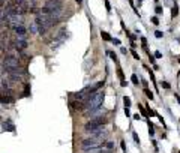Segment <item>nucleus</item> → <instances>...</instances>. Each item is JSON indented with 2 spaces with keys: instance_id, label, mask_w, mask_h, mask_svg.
I'll list each match as a JSON object with an SVG mask.
<instances>
[{
  "instance_id": "obj_18",
  "label": "nucleus",
  "mask_w": 180,
  "mask_h": 153,
  "mask_svg": "<svg viewBox=\"0 0 180 153\" xmlns=\"http://www.w3.org/2000/svg\"><path fill=\"white\" fill-rule=\"evenodd\" d=\"M104 147H105V149H108V150H113V149H114V143H111V141H105Z\"/></svg>"
},
{
  "instance_id": "obj_28",
  "label": "nucleus",
  "mask_w": 180,
  "mask_h": 153,
  "mask_svg": "<svg viewBox=\"0 0 180 153\" xmlns=\"http://www.w3.org/2000/svg\"><path fill=\"white\" fill-rule=\"evenodd\" d=\"M105 8H107L108 12H111V5H110V2H105Z\"/></svg>"
},
{
  "instance_id": "obj_27",
  "label": "nucleus",
  "mask_w": 180,
  "mask_h": 153,
  "mask_svg": "<svg viewBox=\"0 0 180 153\" xmlns=\"http://www.w3.org/2000/svg\"><path fill=\"white\" fill-rule=\"evenodd\" d=\"M132 56H134V59H135V60H140V56L137 54V51H135V50H132Z\"/></svg>"
},
{
  "instance_id": "obj_13",
  "label": "nucleus",
  "mask_w": 180,
  "mask_h": 153,
  "mask_svg": "<svg viewBox=\"0 0 180 153\" xmlns=\"http://www.w3.org/2000/svg\"><path fill=\"white\" fill-rule=\"evenodd\" d=\"M29 32H30V35H36V33H38V24H36V23H32L30 27H29Z\"/></svg>"
},
{
  "instance_id": "obj_22",
  "label": "nucleus",
  "mask_w": 180,
  "mask_h": 153,
  "mask_svg": "<svg viewBox=\"0 0 180 153\" xmlns=\"http://www.w3.org/2000/svg\"><path fill=\"white\" fill-rule=\"evenodd\" d=\"M131 80H132V83H134V84H137V86L140 84V83H138V77H137L135 74H132V77H131Z\"/></svg>"
},
{
  "instance_id": "obj_10",
  "label": "nucleus",
  "mask_w": 180,
  "mask_h": 153,
  "mask_svg": "<svg viewBox=\"0 0 180 153\" xmlns=\"http://www.w3.org/2000/svg\"><path fill=\"white\" fill-rule=\"evenodd\" d=\"M84 153H113V150H108V149H105V147H96V149L84 150Z\"/></svg>"
},
{
  "instance_id": "obj_29",
  "label": "nucleus",
  "mask_w": 180,
  "mask_h": 153,
  "mask_svg": "<svg viewBox=\"0 0 180 153\" xmlns=\"http://www.w3.org/2000/svg\"><path fill=\"white\" fill-rule=\"evenodd\" d=\"M155 11H156V14H158V15H161V14H162V8H161V6H156V9H155Z\"/></svg>"
},
{
  "instance_id": "obj_15",
  "label": "nucleus",
  "mask_w": 180,
  "mask_h": 153,
  "mask_svg": "<svg viewBox=\"0 0 180 153\" xmlns=\"http://www.w3.org/2000/svg\"><path fill=\"white\" fill-rule=\"evenodd\" d=\"M15 39H17V41H27V39H29V35H27V33H20V35L15 36Z\"/></svg>"
},
{
  "instance_id": "obj_9",
  "label": "nucleus",
  "mask_w": 180,
  "mask_h": 153,
  "mask_svg": "<svg viewBox=\"0 0 180 153\" xmlns=\"http://www.w3.org/2000/svg\"><path fill=\"white\" fill-rule=\"evenodd\" d=\"M14 45H15V50H18V51H24V50L27 48V41H17V39H15Z\"/></svg>"
},
{
  "instance_id": "obj_43",
  "label": "nucleus",
  "mask_w": 180,
  "mask_h": 153,
  "mask_svg": "<svg viewBox=\"0 0 180 153\" xmlns=\"http://www.w3.org/2000/svg\"><path fill=\"white\" fill-rule=\"evenodd\" d=\"M0 90H2V83H0Z\"/></svg>"
},
{
  "instance_id": "obj_24",
  "label": "nucleus",
  "mask_w": 180,
  "mask_h": 153,
  "mask_svg": "<svg viewBox=\"0 0 180 153\" xmlns=\"http://www.w3.org/2000/svg\"><path fill=\"white\" fill-rule=\"evenodd\" d=\"M138 108H140V111H141V114H143V116H147V114H149V113L144 110V107H143V105H138Z\"/></svg>"
},
{
  "instance_id": "obj_14",
  "label": "nucleus",
  "mask_w": 180,
  "mask_h": 153,
  "mask_svg": "<svg viewBox=\"0 0 180 153\" xmlns=\"http://www.w3.org/2000/svg\"><path fill=\"white\" fill-rule=\"evenodd\" d=\"M14 30H15V33L17 35H20V33H26V27L21 24V26H17V27H14Z\"/></svg>"
},
{
  "instance_id": "obj_39",
  "label": "nucleus",
  "mask_w": 180,
  "mask_h": 153,
  "mask_svg": "<svg viewBox=\"0 0 180 153\" xmlns=\"http://www.w3.org/2000/svg\"><path fill=\"white\" fill-rule=\"evenodd\" d=\"M134 119H135V120H140L141 117H140V114H134Z\"/></svg>"
},
{
  "instance_id": "obj_16",
  "label": "nucleus",
  "mask_w": 180,
  "mask_h": 153,
  "mask_svg": "<svg viewBox=\"0 0 180 153\" xmlns=\"http://www.w3.org/2000/svg\"><path fill=\"white\" fill-rule=\"evenodd\" d=\"M177 14H179V8H177V6L174 5V6L171 8V17L174 18V17H177Z\"/></svg>"
},
{
  "instance_id": "obj_3",
  "label": "nucleus",
  "mask_w": 180,
  "mask_h": 153,
  "mask_svg": "<svg viewBox=\"0 0 180 153\" xmlns=\"http://www.w3.org/2000/svg\"><path fill=\"white\" fill-rule=\"evenodd\" d=\"M101 144H104V143H102V140L90 137V138H86V140H83V141H81V149H83V150L96 149V147H101Z\"/></svg>"
},
{
  "instance_id": "obj_20",
  "label": "nucleus",
  "mask_w": 180,
  "mask_h": 153,
  "mask_svg": "<svg viewBox=\"0 0 180 153\" xmlns=\"http://www.w3.org/2000/svg\"><path fill=\"white\" fill-rule=\"evenodd\" d=\"M2 83V89L6 92V90H9V81H0Z\"/></svg>"
},
{
  "instance_id": "obj_17",
  "label": "nucleus",
  "mask_w": 180,
  "mask_h": 153,
  "mask_svg": "<svg viewBox=\"0 0 180 153\" xmlns=\"http://www.w3.org/2000/svg\"><path fill=\"white\" fill-rule=\"evenodd\" d=\"M101 36H102L104 41H113V38H110V35L107 32H101Z\"/></svg>"
},
{
  "instance_id": "obj_36",
  "label": "nucleus",
  "mask_w": 180,
  "mask_h": 153,
  "mask_svg": "<svg viewBox=\"0 0 180 153\" xmlns=\"http://www.w3.org/2000/svg\"><path fill=\"white\" fill-rule=\"evenodd\" d=\"M155 57H158V59H161V57H162V54H161L159 51H156V53H155Z\"/></svg>"
},
{
  "instance_id": "obj_21",
  "label": "nucleus",
  "mask_w": 180,
  "mask_h": 153,
  "mask_svg": "<svg viewBox=\"0 0 180 153\" xmlns=\"http://www.w3.org/2000/svg\"><path fill=\"white\" fill-rule=\"evenodd\" d=\"M144 93H146V96H147V98H149L150 101L153 99V93H152V92H150L149 89H144Z\"/></svg>"
},
{
  "instance_id": "obj_31",
  "label": "nucleus",
  "mask_w": 180,
  "mask_h": 153,
  "mask_svg": "<svg viewBox=\"0 0 180 153\" xmlns=\"http://www.w3.org/2000/svg\"><path fill=\"white\" fill-rule=\"evenodd\" d=\"M155 36H156V38H162V36H164V33H162V32H159V30H158V32H156V33H155Z\"/></svg>"
},
{
  "instance_id": "obj_8",
  "label": "nucleus",
  "mask_w": 180,
  "mask_h": 153,
  "mask_svg": "<svg viewBox=\"0 0 180 153\" xmlns=\"http://www.w3.org/2000/svg\"><path fill=\"white\" fill-rule=\"evenodd\" d=\"M66 38H68V30H66V29H62V30L59 32V35L56 36V41H59L60 44H63Z\"/></svg>"
},
{
  "instance_id": "obj_12",
  "label": "nucleus",
  "mask_w": 180,
  "mask_h": 153,
  "mask_svg": "<svg viewBox=\"0 0 180 153\" xmlns=\"http://www.w3.org/2000/svg\"><path fill=\"white\" fill-rule=\"evenodd\" d=\"M3 129H5V131H6V129H9L11 132H14V131H15V126H14V123H11V122L8 120L6 123H3Z\"/></svg>"
},
{
  "instance_id": "obj_32",
  "label": "nucleus",
  "mask_w": 180,
  "mask_h": 153,
  "mask_svg": "<svg viewBox=\"0 0 180 153\" xmlns=\"http://www.w3.org/2000/svg\"><path fill=\"white\" fill-rule=\"evenodd\" d=\"M162 87H164V89H170V84L165 83V81H162Z\"/></svg>"
},
{
  "instance_id": "obj_1",
  "label": "nucleus",
  "mask_w": 180,
  "mask_h": 153,
  "mask_svg": "<svg viewBox=\"0 0 180 153\" xmlns=\"http://www.w3.org/2000/svg\"><path fill=\"white\" fill-rule=\"evenodd\" d=\"M104 98H105V93H104L102 90L95 92L93 95H90V96H89V101L86 102V110H87V113H92V111L101 108V105H102V102H104Z\"/></svg>"
},
{
  "instance_id": "obj_5",
  "label": "nucleus",
  "mask_w": 180,
  "mask_h": 153,
  "mask_svg": "<svg viewBox=\"0 0 180 153\" xmlns=\"http://www.w3.org/2000/svg\"><path fill=\"white\" fill-rule=\"evenodd\" d=\"M5 21H6V23H9V26H11V27H17V26H21V24L24 23V18H23V15L15 14V15L8 17Z\"/></svg>"
},
{
  "instance_id": "obj_7",
  "label": "nucleus",
  "mask_w": 180,
  "mask_h": 153,
  "mask_svg": "<svg viewBox=\"0 0 180 153\" xmlns=\"http://www.w3.org/2000/svg\"><path fill=\"white\" fill-rule=\"evenodd\" d=\"M59 6H62V0H45V5H44V8H47L50 11L59 8Z\"/></svg>"
},
{
  "instance_id": "obj_35",
  "label": "nucleus",
  "mask_w": 180,
  "mask_h": 153,
  "mask_svg": "<svg viewBox=\"0 0 180 153\" xmlns=\"http://www.w3.org/2000/svg\"><path fill=\"white\" fill-rule=\"evenodd\" d=\"M111 42H113V44H116V45H120V41H119V39H113Z\"/></svg>"
},
{
  "instance_id": "obj_23",
  "label": "nucleus",
  "mask_w": 180,
  "mask_h": 153,
  "mask_svg": "<svg viewBox=\"0 0 180 153\" xmlns=\"http://www.w3.org/2000/svg\"><path fill=\"white\" fill-rule=\"evenodd\" d=\"M108 54H110V57H111L114 62H117V56H116V53H114V51H110Z\"/></svg>"
},
{
  "instance_id": "obj_33",
  "label": "nucleus",
  "mask_w": 180,
  "mask_h": 153,
  "mask_svg": "<svg viewBox=\"0 0 180 153\" xmlns=\"http://www.w3.org/2000/svg\"><path fill=\"white\" fill-rule=\"evenodd\" d=\"M134 140H135V143H137V144H140V138H138V135H137V134H134Z\"/></svg>"
},
{
  "instance_id": "obj_42",
  "label": "nucleus",
  "mask_w": 180,
  "mask_h": 153,
  "mask_svg": "<svg viewBox=\"0 0 180 153\" xmlns=\"http://www.w3.org/2000/svg\"><path fill=\"white\" fill-rule=\"evenodd\" d=\"M141 2H143V0H138V3H141Z\"/></svg>"
},
{
  "instance_id": "obj_4",
  "label": "nucleus",
  "mask_w": 180,
  "mask_h": 153,
  "mask_svg": "<svg viewBox=\"0 0 180 153\" xmlns=\"http://www.w3.org/2000/svg\"><path fill=\"white\" fill-rule=\"evenodd\" d=\"M3 66H5V69H15V68H20V60H18V57H15V56L8 54V56L3 59Z\"/></svg>"
},
{
  "instance_id": "obj_6",
  "label": "nucleus",
  "mask_w": 180,
  "mask_h": 153,
  "mask_svg": "<svg viewBox=\"0 0 180 153\" xmlns=\"http://www.w3.org/2000/svg\"><path fill=\"white\" fill-rule=\"evenodd\" d=\"M102 87H104V81H96L95 84H92V86H87V87L84 89V92H86V95L89 93V96H90V95H93L95 92H99Z\"/></svg>"
},
{
  "instance_id": "obj_2",
  "label": "nucleus",
  "mask_w": 180,
  "mask_h": 153,
  "mask_svg": "<svg viewBox=\"0 0 180 153\" xmlns=\"http://www.w3.org/2000/svg\"><path fill=\"white\" fill-rule=\"evenodd\" d=\"M107 122H108V120H107L105 117H96V119H92L90 122H87V123L84 125V131L89 132V134H92V132L101 129L104 125H107Z\"/></svg>"
},
{
  "instance_id": "obj_40",
  "label": "nucleus",
  "mask_w": 180,
  "mask_h": 153,
  "mask_svg": "<svg viewBox=\"0 0 180 153\" xmlns=\"http://www.w3.org/2000/svg\"><path fill=\"white\" fill-rule=\"evenodd\" d=\"M5 2H6V0H0V6H3V5H5Z\"/></svg>"
},
{
  "instance_id": "obj_37",
  "label": "nucleus",
  "mask_w": 180,
  "mask_h": 153,
  "mask_svg": "<svg viewBox=\"0 0 180 153\" xmlns=\"http://www.w3.org/2000/svg\"><path fill=\"white\" fill-rule=\"evenodd\" d=\"M125 114H126V116H131V111H129V108H125Z\"/></svg>"
},
{
  "instance_id": "obj_34",
  "label": "nucleus",
  "mask_w": 180,
  "mask_h": 153,
  "mask_svg": "<svg viewBox=\"0 0 180 153\" xmlns=\"http://www.w3.org/2000/svg\"><path fill=\"white\" fill-rule=\"evenodd\" d=\"M26 2H27V0H15L17 5H23V3H26Z\"/></svg>"
},
{
  "instance_id": "obj_38",
  "label": "nucleus",
  "mask_w": 180,
  "mask_h": 153,
  "mask_svg": "<svg viewBox=\"0 0 180 153\" xmlns=\"http://www.w3.org/2000/svg\"><path fill=\"white\" fill-rule=\"evenodd\" d=\"M174 98L177 99V102H179V104H180V95H177V93H174Z\"/></svg>"
},
{
  "instance_id": "obj_19",
  "label": "nucleus",
  "mask_w": 180,
  "mask_h": 153,
  "mask_svg": "<svg viewBox=\"0 0 180 153\" xmlns=\"http://www.w3.org/2000/svg\"><path fill=\"white\" fill-rule=\"evenodd\" d=\"M123 104H125V108H129V107H131V99H129L128 96H125V98H123Z\"/></svg>"
},
{
  "instance_id": "obj_26",
  "label": "nucleus",
  "mask_w": 180,
  "mask_h": 153,
  "mask_svg": "<svg viewBox=\"0 0 180 153\" xmlns=\"http://www.w3.org/2000/svg\"><path fill=\"white\" fill-rule=\"evenodd\" d=\"M152 23H153L155 26H158V24H159V18H158V17H153V18H152Z\"/></svg>"
},
{
  "instance_id": "obj_11",
  "label": "nucleus",
  "mask_w": 180,
  "mask_h": 153,
  "mask_svg": "<svg viewBox=\"0 0 180 153\" xmlns=\"http://www.w3.org/2000/svg\"><path fill=\"white\" fill-rule=\"evenodd\" d=\"M117 75H119V78H120V86H122V87H125L128 83H126V80H125V75H123L122 68H117Z\"/></svg>"
},
{
  "instance_id": "obj_30",
  "label": "nucleus",
  "mask_w": 180,
  "mask_h": 153,
  "mask_svg": "<svg viewBox=\"0 0 180 153\" xmlns=\"http://www.w3.org/2000/svg\"><path fill=\"white\" fill-rule=\"evenodd\" d=\"M120 147H122L123 152H126V144H125V141H120Z\"/></svg>"
},
{
  "instance_id": "obj_41",
  "label": "nucleus",
  "mask_w": 180,
  "mask_h": 153,
  "mask_svg": "<svg viewBox=\"0 0 180 153\" xmlns=\"http://www.w3.org/2000/svg\"><path fill=\"white\" fill-rule=\"evenodd\" d=\"M75 2H77L78 5H81V2H83V0H75Z\"/></svg>"
},
{
  "instance_id": "obj_25",
  "label": "nucleus",
  "mask_w": 180,
  "mask_h": 153,
  "mask_svg": "<svg viewBox=\"0 0 180 153\" xmlns=\"http://www.w3.org/2000/svg\"><path fill=\"white\" fill-rule=\"evenodd\" d=\"M149 129H150V131H149V134L153 137V135H155V131H153V125H152L150 122H149Z\"/></svg>"
}]
</instances>
